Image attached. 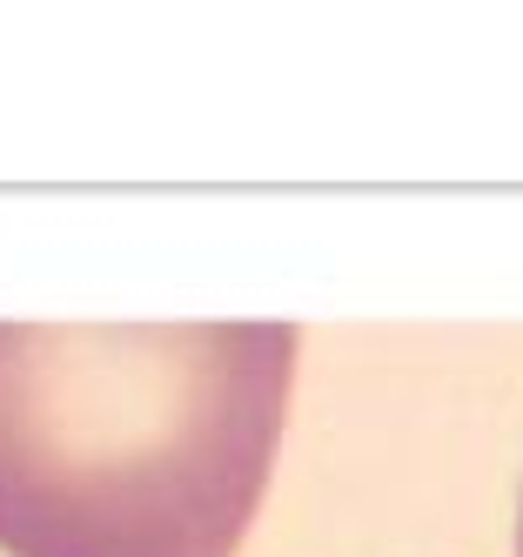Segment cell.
Returning a JSON list of instances; mask_svg holds the SVG:
<instances>
[{
	"mask_svg": "<svg viewBox=\"0 0 523 557\" xmlns=\"http://www.w3.org/2000/svg\"><path fill=\"white\" fill-rule=\"evenodd\" d=\"M296 356V323H0V550L235 557Z\"/></svg>",
	"mask_w": 523,
	"mask_h": 557,
	"instance_id": "6da1fadb",
	"label": "cell"
},
{
	"mask_svg": "<svg viewBox=\"0 0 523 557\" xmlns=\"http://www.w3.org/2000/svg\"><path fill=\"white\" fill-rule=\"evenodd\" d=\"M516 557H523V510H516Z\"/></svg>",
	"mask_w": 523,
	"mask_h": 557,
	"instance_id": "7a4b0ae2",
	"label": "cell"
}]
</instances>
